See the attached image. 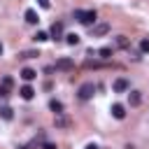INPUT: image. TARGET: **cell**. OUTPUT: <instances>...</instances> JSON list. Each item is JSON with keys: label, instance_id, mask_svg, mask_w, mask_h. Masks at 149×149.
<instances>
[{"label": "cell", "instance_id": "cell-11", "mask_svg": "<svg viewBox=\"0 0 149 149\" xmlns=\"http://www.w3.org/2000/svg\"><path fill=\"white\" fill-rule=\"evenodd\" d=\"M128 102H130L133 107H135V105H140V102H142V95H140V91H130V93H128Z\"/></svg>", "mask_w": 149, "mask_h": 149}, {"label": "cell", "instance_id": "cell-12", "mask_svg": "<svg viewBox=\"0 0 149 149\" xmlns=\"http://www.w3.org/2000/svg\"><path fill=\"white\" fill-rule=\"evenodd\" d=\"M49 109L58 116V114H63V102H61V100H51V102H49Z\"/></svg>", "mask_w": 149, "mask_h": 149}, {"label": "cell", "instance_id": "cell-16", "mask_svg": "<svg viewBox=\"0 0 149 149\" xmlns=\"http://www.w3.org/2000/svg\"><path fill=\"white\" fill-rule=\"evenodd\" d=\"M65 42L74 47V44H79V35H77V33H70V35H65Z\"/></svg>", "mask_w": 149, "mask_h": 149}, {"label": "cell", "instance_id": "cell-5", "mask_svg": "<svg viewBox=\"0 0 149 149\" xmlns=\"http://www.w3.org/2000/svg\"><path fill=\"white\" fill-rule=\"evenodd\" d=\"M112 88H114V93H126V91H128V81H126L123 77H119V79L112 81Z\"/></svg>", "mask_w": 149, "mask_h": 149}, {"label": "cell", "instance_id": "cell-17", "mask_svg": "<svg viewBox=\"0 0 149 149\" xmlns=\"http://www.w3.org/2000/svg\"><path fill=\"white\" fill-rule=\"evenodd\" d=\"M116 47L128 49V37H126V35H119V37H116Z\"/></svg>", "mask_w": 149, "mask_h": 149}, {"label": "cell", "instance_id": "cell-9", "mask_svg": "<svg viewBox=\"0 0 149 149\" xmlns=\"http://www.w3.org/2000/svg\"><path fill=\"white\" fill-rule=\"evenodd\" d=\"M35 77H37V72H35L33 68H23V70H21V79H23V81H33Z\"/></svg>", "mask_w": 149, "mask_h": 149}, {"label": "cell", "instance_id": "cell-25", "mask_svg": "<svg viewBox=\"0 0 149 149\" xmlns=\"http://www.w3.org/2000/svg\"><path fill=\"white\" fill-rule=\"evenodd\" d=\"M84 149H98V144H93V142H88V144H86Z\"/></svg>", "mask_w": 149, "mask_h": 149}, {"label": "cell", "instance_id": "cell-22", "mask_svg": "<svg viewBox=\"0 0 149 149\" xmlns=\"http://www.w3.org/2000/svg\"><path fill=\"white\" fill-rule=\"evenodd\" d=\"M9 93H12L9 88H5V86H0V98H2V100H5V98H9Z\"/></svg>", "mask_w": 149, "mask_h": 149}, {"label": "cell", "instance_id": "cell-4", "mask_svg": "<svg viewBox=\"0 0 149 149\" xmlns=\"http://www.w3.org/2000/svg\"><path fill=\"white\" fill-rule=\"evenodd\" d=\"M49 37H54V40H61V37H63V23H61V21H54V23H51Z\"/></svg>", "mask_w": 149, "mask_h": 149}, {"label": "cell", "instance_id": "cell-7", "mask_svg": "<svg viewBox=\"0 0 149 149\" xmlns=\"http://www.w3.org/2000/svg\"><path fill=\"white\" fill-rule=\"evenodd\" d=\"M19 95H21L23 100H33V98H35V88L26 84V86H21V88H19Z\"/></svg>", "mask_w": 149, "mask_h": 149}, {"label": "cell", "instance_id": "cell-15", "mask_svg": "<svg viewBox=\"0 0 149 149\" xmlns=\"http://www.w3.org/2000/svg\"><path fill=\"white\" fill-rule=\"evenodd\" d=\"M33 40H35V42H47V40H49V33H44V30H37Z\"/></svg>", "mask_w": 149, "mask_h": 149}, {"label": "cell", "instance_id": "cell-2", "mask_svg": "<svg viewBox=\"0 0 149 149\" xmlns=\"http://www.w3.org/2000/svg\"><path fill=\"white\" fill-rule=\"evenodd\" d=\"M77 93H79V98H81V100H91V98H93V93H95V84H93V81H84V84L79 86V91H77Z\"/></svg>", "mask_w": 149, "mask_h": 149}, {"label": "cell", "instance_id": "cell-10", "mask_svg": "<svg viewBox=\"0 0 149 149\" xmlns=\"http://www.w3.org/2000/svg\"><path fill=\"white\" fill-rule=\"evenodd\" d=\"M23 16H26V23H30V26H35V23L40 21V19H37V12H35V9H26V14H23Z\"/></svg>", "mask_w": 149, "mask_h": 149}, {"label": "cell", "instance_id": "cell-26", "mask_svg": "<svg viewBox=\"0 0 149 149\" xmlns=\"http://www.w3.org/2000/svg\"><path fill=\"white\" fill-rule=\"evenodd\" d=\"M0 56H2V44H0Z\"/></svg>", "mask_w": 149, "mask_h": 149}, {"label": "cell", "instance_id": "cell-24", "mask_svg": "<svg viewBox=\"0 0 149 149\" xmlns=\"http://www.w3.org/2000/svg\"><path fill=\"white\" fill-rule=\"evenodd\" d=\"M44 149H58V147H56V144H51V142H47V144H44Z\"/></svg>", "mask_w": 149, "mask_h": 149}, {"label": "cell", "instance_id": "cell-13", "mask_svg": "<svg viewBox=\"0 0 149 149\" xmlns=\"http://www.w3.org/2000/svg\"><path fill=\"white\" fill-rule=\"evenodd\" d=\"M0 116H2L5 121H9V119L14 116V109H12L9 105H2V107H0Z\"/></svg>", "mask_w": 149, "mask_h": 149}, {"label": "cell", "instance_id": "cell-14", "mask_svg": "<svg viewBox=\"0 0 149 149\" xmlns=\"http://www.w3.org/2000/svg\"><path fill=\"white\" fill-rule=\"evenodd\" d=\"M70 123H72V121H70L68 116H63V114H58V116H56V126H58V128H68Z\"/></svg>", "mask_w": 149, "mask_h": 149}, {"label": "cell", "instance_id": "cell-6", "mask_svg": "<svg viewBox=\"0 0 149 149\" xmlns=\"http://www.w3.org/2000/svg\"><path fill=\"white\" fill-rule=\"evenodd\" d=\"M72 68H74L72 58H58V61H56V70H63V72H68V70H72Z\"/></svg>", "mask_w": 149, "mask_h": 149}, {"label": "cell", "instance_id": "cell-1", "mask_svg": "<svg viewBox=\"0 0 149 149\" xmlns=\"http://www.w3.org/2000/svg\"><path fill=\"white\" fill-rule=\"evenodd\" d=\"M74 19L84 26H95L98 14H95V9H74Z\"/></svg>", "mask_w": 149, "mask_h": 149}, {"label": "cell", "instance_id": "cell-18", "mask_svg": "<svg viewBox=\"0 0 149 149\" xmlns=\"http://www.w3.org/2000/svg\"><path fill=\"white\" fill-rule=\"evenodd\" d=\"M98 56H100V58H105V61H107V58H112V49H109V47H102V49H100V51H98Z\"/></svg>", "mask_w": 149, "mask_h": 149}, {"label": "cell", "instance_id": "cell-20", "mask_svg": "<svg viewBox=\"0 0 149 149\" xmlns=\"http://www.w3.org/2000/svg\"><path fill=\"white\" fill-rule=\"evenodd\" d=\"M0 86H5V88H9V91H12V86H14V79H12V77H2V84H0Z\"/></svg>", "mask_w": 149, "mask_h": 149}, {"label": "cell", "instance_id": "cell-23", "mask_svg": "<svg viewBox=\"0 0 149 149\" xmlns=\"http://www.w3.org/2000/svg\"><path fill=\"white\" fill-rule=\"evenodd\" d=\"M37 5H40L42 9H49V7H51V0H37Z\"/></svg>", "mask_w": 149, "mask_h": 149}, {"label": "cell", "instance_id": "cell-8", "mask_svg": "<svg viewBox=\"0 0 149 149\" xmlns=\"http://www.w3.org/2000/svg\"><path fill=\"white\" fill-rule=\"evenodd\" d=\"M112 116H114V119H123V116H126V107H123L121 102H114V105H112Z\"/></svg>", "mask_w": 149, "mask_h": 149}, {"label": "cell", "instance_id": "cell-19", "mask_svg": "<svg viewBox=\"0 0 149 149\" xmlns=\"http://www.w3.org/2000/svg\"><path fill=\"white\" fill-rule=\"evenodd\" d=\"M140 51H142V54H149V37L140 40Z\"/></svg>", "mask_w": 149, "mask_h": 149}, {"label": "cell", "instance_id": "cell-3", "mask_svg": "<svg viewBox=\"0 0 149 149\" xmlns=\"http://www.w3.org/2000/svg\"><path fill=\"white\" fill-rule=\"evenodd\" d=\"M109 33V23H95L93 28H91V35L93 37H102V35H107Z\"/></svg>", "mask_w": 149, "mask_h": 149}, {"label": "cell", "instance_id": "cell-21", "mask_svg": "<svg viewBox=\"0 0 149 149\" xmlns=\"http://www.w3.org/2000/svg\"><path fill=\"white\" fill-rule=\"evenodd\" d=\"M19 56H21V58H35V56H40V54H37V51H21Z\"/></svg>", "mask_w": 149, "mask_h": 149}]
</instances>
